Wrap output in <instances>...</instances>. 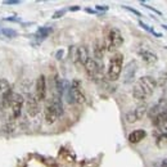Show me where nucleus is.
<instances>
[{"instance_id":"412c9836","label":"nucleus","mask_w":167,"mask_h":167,"mask_svg":"<svg viewBox=\"0 0 167 167\" xmlns=\"http://www.w3.org/2000/svg\"><path fill=\"white\" fill-rule=\"evenodd\" d=\"M157 145L160 148H166L167 147V134H162L157 139Z\"/></svg>"},{"instance_id":"f8f14e48","label":"nucleus","mask_w":167,"mask_h":167,"mask_svg":"<svg viewBox=\"0 0 167 167\" xmlns=\"http://www.w3.org/2000/svg\"><path fill=\"white\" fill-rule=\"evenodd\" d=\"M90 59V55H89V49L86 45H80L76 48V51H75V63L77 66H82L85 67V64L88 63V60Z\"/></svg>"},{"instance_id":"4468645a","label":"nucleus","mask_w":167,"mask_h":167,"mask_svg":"<svg viewBox=\"0 0 167 167\" xmlns=\"http://www.w3.org/2000/svg\"><path fill=\"white\" fill-rule=\"evenodd\" d=\"M138 53H139L141 60H143L147 66H154V64L158 62V57H157V54L153 53L152 50L143 49V50H139Z\"/></svg>"},{"instance_id":"2eb2a0df","label":"nucleus","mask_w":167,"mask_h":167,"mask_svg":"<svg viewBox=\"0 0 167 167\" xmlns=\"http://www.w3.org/2000/svg\"><path fill=\"white\" fill-rule=\"evenodd\" d=\"M93 51H94V59L97 62H100L104 57V53H106V48H104V44L102 40H95L94 41V48H93Z\"/></svg>"},{"instance_id":"f3484780","label":"nucleus","mask_w":167,"mask_h":167,"mask_svg":"<svg viewBox=\"0 0 167 167\" xmlns=\"http://www.w3.org/2000/svg\"><path fill=\"white\" fill-rule=\"evenodd\" d=\"M51 32H53V28L51 27H39L35 36L37 39H46Z\"/></svg>"},{"instance_id":"ddd939ff","label":"nucleus","mask_w":167,"mask_h":167,"mask_svg":"<svg viewBox=\"0 0 167 167\" xmlns=\"http://www.w3.org/2000/svg\"><path fill=\"white\" fill-rule=\"evenodd\" d=\"M123 82L125 84H130L134 81L135 75H136V71H138V63L136 60H131L127 63V66L125 67L123 69Z\"/></svg>"},{"instance_id":"39448f33","label":"nucleus","mask_w":167,"mask_h":167,"mask_svg":"<svg viewBox=\"0 0 167 167\" xmlns=\"http://www.w3.org/2000/svg\"><path fill=\"white\" fill-rule=\"evenodd\" d=\"M67 97H68V103H79L82 104L85 103V93L82 90V84L80 80L75 79L71 82L69 88H67Z\"/></svg>"},{"instance_id":"dca6fc26","label":"nucleus","mask_w":167,"mask_h":167,"mask_svg":"<svg viewBox=\"0 0 167 167\" xmlns=\"http://www.w3.org/2000/svg\"><path fill=\"white\" fill-rule=\"evenodd\" d=\"M145 136H147V131L143 130V129H138V130H134L132 132H130V135H129V141H130L131 144H138V143H140L141 140H144Z\"/></svg>"},{"instance_id":"f257e3e1","label":"nucleus","mask_w":167,"mask_h":167,"mask_svg":"<svg viewBox=\"0 0 167 167\" xmlns=\"http://www.w3.org/2000/svg\"><path fill=\"white\" fill-rule=\"evenodd\" d=\"M157 88V81L152 76H143L140 77L132 88V97L136 100H145L154 93Z\"/></svg>"},{"instance_id":"9b49d317","label":"nucleus","mask_w":167,"mask_h":167,"mask_svg":"<svg viewBox=\"0 0 167 167\" xmlns=\"http://www.w3.org/2000/svg\"><path fill=\"white\" fill-rule=\"evenodd\" d=\"M35 97L39 102H43L46 98V77L40 75L35 84Z\"/></svg>"},{"instance_id":"aec40b11","label":"nucleus","mask_w":167,"mask_h":167,"mask_svg":"<svg viewBox=\"0 0 167 167\" xmlns=\"http://www.w3.org/2000/svg\"><path fill=\"white\" fill-rule=\"evenodd\" d=\"M139 25L145 30V31H148V32H150V34H153L155 37H162V34H158V32H155V31L150 27V26H148V25H145L144 22H143V21H139Z\"/></svg>"},{"instance_id":"f03ea898","label":"nucleus","mask_w":167,"mask_h":167,"mask_svg":"<svg viewBox=\"0 0 167 167\" xmlns=\"http://www.w3.org/2000/svg\"><path fill=\"white\" fill-rule=\"evenodd\" d=\"M62 114H63V103H62V97L55 95L49 99L46 107H45V122L48 125H53Z\"/></svg>"},{"instance_id":"393cba45","label":"nucleus","mask_w":167,"mask_h":167,"mask_svg":"<svg viewBox=\"0 0 167 167\" xmlns=\"http://www.w3.org/2000/svg\"><path fill=\"white\" fill-rule=\"evenodd\" d=\"M5 5H16V4H19V0H7L4 2Z\"/></svg>"},{"instance_id":"1a4fd4ad","label":"nucleus","mask_w":167,"mask_h":167,"mask_svg":"<svg viewBox=\"0 0 167 167\" xmlns=\"http://www.w3.org/2000/svg\"><path fill=\"white\" fill-rule=\"evenodd\" d=\"M23 104H25V98L22 94L19 93H13V97L10 99V108H12V117L16 120L21 116L22 113V108H23Z\"/></svg>"},{"instance_id":"cd10ccee","label":"nucleus","mask_w":167,"mask_h":167,"mask_svg":"<svg viewBox=\"0 0 167 167\" xmlns=\"http://www.w3.org/2000/svg\"><path fill=\"white\" fill-rule=\"evenodd\" d=\"M62 55H63V50H58V53H57V59H62Z\"/></svg>"},{"instance_id":"7c9ffc66","label":"nucleus","mask_w":167,"mask_h":167,"mask_svg":"<svg viewBox=\"0 0 167 167\" xmlns=\"http://www.w3.org/2000/svg\"><path fill=\"white\" fill-rule=\"evenodd\" d=\"M85 10H86L88 13H95V10H93V9H88V8H86Z\"/></svg>"},{"instance_id":"c756f323","label":"nucleus","mask_w":167,"mask_h":167,"mask_svg":"<svg viewBox=\"0 0 167 167\" xmlns=\"http://www.w3.org/2000/svg\"><path fill=\"white\" fill-rule=\"evenodd\" d=\"M161 167H167V158L161 162Z\"/></svg>"},{"instance_id":"b1692460","label":"nucleus","mask_w":167,"mask_h":167,"mask_svg":"<svg viewBox=\"0 0 167 167\" xmlns=\"http://www.w3.org/2000/svg\"><path fill=\"white\" fill-rule=\"evenodd\" d=\"M141 5H144L145 8H148V9H150V10H153V12H154V13H157V14H160V16L162 14V13L160 12V10H157V9H155V8H153V7H150V5H148V4H145V3H143V2H141Z\"/></svg>"},{"instance_id":"a878e982","label":"nucleus","mask_w":167,"mask_h":167,"mask_svg":"<svg viewBox=\"0 0 167 167\" xmlns=\"http://www.w3.org/2000/svg\"><path fill=\"white\" fill-rule=\"evenodd\" d=\"M95 9H97V10H102V12H104V10H108V9H109V7H108V5H97V7H95Z\"/></svg>"},{"instance_id":"7ed1b4c3","label":"nucleus","mask_w":167,"mask_h":167,"mask_svg":"<svg viewBox=\"0 0 167 167\" xmlns=\"http://www.w3.org/2000/svg\"><path fill=\"white\" fill-rule=\"evenodd\" d=\"M103 44H104V48H106V51L117 50L123 44V36L121 34V31L116 27L108 28L106 32V36H104Z\"/></svg>"},{"instance_id":"423d86ee","label":"nucleus","mask_w":167,"mask_h":167,"mask_svg":"<svg viewBox=\"0 0 167 167\" xmlns=\"http://www.w3.org/2000/svg\"><path fill=\"white\" fill-rule=\"evenodd\" d=\"M84 68H85L86 75L91 80L99 81L100 79H103V64L100 63V62H97L94 58H90Z\"/></svg>"},{"instance_id":"6ab92c4d","label":"nucleus","mask_w":167,"mask_h":167,"mask_svg":"<svg viewBox=\"0 0 167 167\" xmlns=\"http://www.w3.org/2000/svg\"><path fill=\"white\" fill-rule=\"evenodd\" d=\"M2 34H3V35H5V37H10V39L17 37V36L19 35L16 30H13V28H8V27L2 28Z\"/></svg>"},{"instance_id":"6e6552de","label":"nucleus","mask_w":167,"mask_h":167,"mask_svg":"<svg viewBox=\"0 0 167 167\" xmlns=\"http://www.w3.org/2000/svg\"><path fill=\"white\" fill-rule=\"evenodd\" d=\"M148 112V106L147 104H140V106L135 107L134 109L129 111L126 114H125V121H126L127 123H135L140 121L145 114H147Z\"/></svg>"},{"instance_id":"5701e85b","label":"nucleus","mask_w":167,"mask_h":167,"mask_svg":"<svg viewBox=\"0 0 167 167\" xmlns=\"http://www.w3.org/2000/svg\"><path fill=\"white\" fill-rule=\"evenodd\" d=\"M122 8H123V9H126V10H129V12H131V13H134V14H136L138 17H141V13H140V12H138L136 9L130 8V7H127V5H122Z\"/></svg>"},{"instance_id":"20e7f679","label":"nucleus","mask_w":167,"mask_h":167,"mask_svg":"<svg viewBox=\"0 0 167 167\" xmlns=\"http://www.w3.org/2000/svg\"><path fill=\"white\" fill-rule=\"evenodd\" d=\"M123 69V54L114 53L109 59L108 68H107V79L109 81H116L120 79L121 72Z\"/></svg>"},{"instance_id":"4be33fe9","label":"nucleus","mask_w":167,"mask_h":167,"mask_svg":"<svg viewBox=\"0 0 167 167\" xmlns=\"http://www.w3.org/2000/svg\"><path fill=\"white\" fill-rule=\"evenodd\" d=\"M66 12H67L66 9H60V10H57V12L53 14V18H54V19H57V18H60V17H63V16L66 14Z\"/></svg>"},{"instance_id":"0eeeda50","label":"nucleus","mask_w":167,"mask_h":167,"mask_svg":"<svg viewBox=\"0 0 167 167\" xmlns=\"http://www.w3.org/2000/svg\"><path fill=\"white\" fill-rule=\"evenodd\" d=\"M13 97L12 86L7 79H0V107L7 108L10 104V99Z\"/></svg>"},{"instance_id":"a211bd4d","label":"nucleus","mask_w":167,"mask_h":167,"mask_svg":"<svg viewBox=\"0 0 167 167\" xmlns=\"http://www.w3.org/2000/svg\"><path fill=\"white\" fill-rule=\"evenodd\" d=\"M157 104L162 108L163 112H167V88L163 90V94L161 95V98H160V100L157 102Z\"/></svg>"},{"instance_id":"9d476101","label":"nucleus","mask_w":167,"mask_h":167,"mask_svg":"<svg viewBox=\"0 0 167 167\" xmlns=\"http://www.w3.org/2000/svg\"><path fill=\"white\" fill-rule=\"evenodd\" d=\"M26 111L30 117H36L40 112V102L32 93H28L26 97Z\"/></svg>"},{"instance_id":"bb28decb","label":"nucleus","mask_w":167,"mask_h":167,"mask_svg":"<svg viewBox=\"0 0 167 167\" xmlns=\"http://www.w3.org/2000/svg\"><path fill=\"white\" fill-rule=\"evenodd\" d=\"M7 21H10V22H21V19L19 18H14V17H8L5 18Z\"/></svg>"},{"instance_id":"c85d7f7f","label":"nucleus","mask_w":167,"mask_h":167,"mask_svg":"<svg viewBox=\"0 0 167 167\" xmlns=\"http://www.w3.org/2000/svg\"><path fill=\"white\" fill-rule=\"evenodd\" d=\"M68 10H71V12H75V10H80V7L79 5H75V7H71Z\"/></svg>"},{"instance_id":"2f4dec72","label":"nucleus","mask_w":167,"mask_h":167,"mask_svg":"<svg viewBox=\"0 0 167 167\" xmlns=\"http://www.w3.org/2000/svg\"><path fill=\"white\" fill-rule=\"evenodd\" d=\"M162 27H163V28H165V30H167V26H166V25H163V26H162Z\"/></svg>"}]
</instances>
